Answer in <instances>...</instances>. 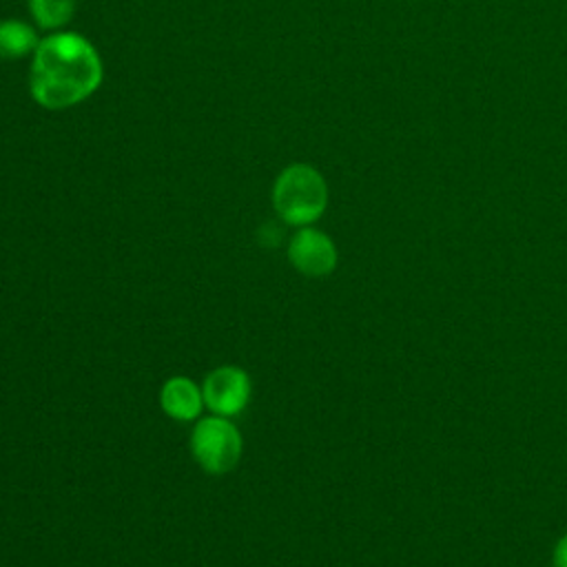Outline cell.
I'll use <instances>...</instances> for the list:
<instances>
[{"label": "cell", "mask_w": 567, "mask_h": 567, "mask_svg": "<svg viewBox=\"0 0 567 567\" xmlns=\"http://www.w3.org/2000/svg\"><path fill=\"white\" fill-rule=\"evenodd\" d=\"M250 379L235 365H221L213 370L202 388L204 403L219 416H233L241 412L250 401Z\"/></svg>", "instance_id": "obj_4"}, {"label": "cell", "mask_w": 567, "mask_h": 567, "mask_svg": "<svg viewBox=\"0 0 567 567\" xmlns=\"http://www.w3.org/2000/svg\"><path fill=\"white\" fill-rule=\"evenodd\" d=\"M159 403L168 416L177 421H193L202 412L204 394L190 379L173 377L162 385Z\"/></svg>", "instance_id": "obj_6"}, {"label": "cell", "mask_w": 567, "mask_h": 567, "mask_svg": "<svg viewBox=\"0 0 567 567\" xmlns=\"http://www.w3.org/2000/svg\"><path fill=\"white\" fill-rule=\"evenodd\" d=\"M272 206L286 224L310 226L328 206V184L315 166L290 164L272 184Z\"/></svg>", "instance_id": "obj_2"}, {"label": "cell", "mask_w": 567, "mask_h": 567, "mask_svg": "<svg viewBox=\"0 0 567 567\" xmlns=\"http://www.w3.org/2000/svg\"><path fill=\"white\" fill-rule=\"evenodd\" d=\"M190 452L204 472L226 474L239 463L241 436L226 416H206L190 434Z\"/></svg>", "instance_id": "obj_3"}, {"label": "cell", "mask_w": 567, "mask_h": 567, "mask_svg": "<svg viewBox=\"0 0 567 567\" xmlns=\"http://www.w3.org/2000/svg\"><path fill=\"white\" fill-rule=\"evenodd\" d=\"M554 567H567V536H563L554 551Z\"/></svg>", "instance_id": "obj_9"}, {"label": "cell", "mask_w": 567, "mask_h": 567, "mask_svg": "<svg viewBox=\"0 0 567 567\" xmlns=\"http://www.w3.org/2000/svg\"><path fill=\"white\" fill-rule=\"evenodd\" d=\"M104 78L97 49L75 31L44 35L31 55L29 93L47 111L71 109L91 97Z\"/></svg>", "instance_id": "obj_1"}, {"label": "cell", "mask_w": 567, "mask_h": 567, "mask_svg": "<svg viewBox=\"0 0 567 567\" xmlns=\"http://www.w3.org/2000/svg\"><path fill=\"white\" fill-rule=\"evenodd\" d=\"M288 259L306 277H326L337 266V248L326 233L301 226L288 244Z\"/></svg>", "instance_id": "obj_5"}, {"label": "cell", "mask_w": 567, "mask_h": 567, "mask_svg": "<svg viewBox=\"0 0 567 567\" xmlns=\"http://www.w3.org/2000/svg\"><path fill=\"white\" fill-rule=\"evenodd\" d=\"M33 22L44 31H62L73 13H75V0H27Z\"/></svg>", "instance_id": "obj_8"}, {"label": "cell", "mask_w": 567, "mask_h": 567, "mask_svg": "<svg viewBox=\"0 0 567 567\" xmlns=\"http://www.w3.org/2000/svg\"><path fill=\"white\" fill-rule=\"evenodd\" d=\"M42 38L38 31L18 18L0 20V60H22L33 55Z\"/></svg>", "instance_id": "obj_7"}]
</instances>
